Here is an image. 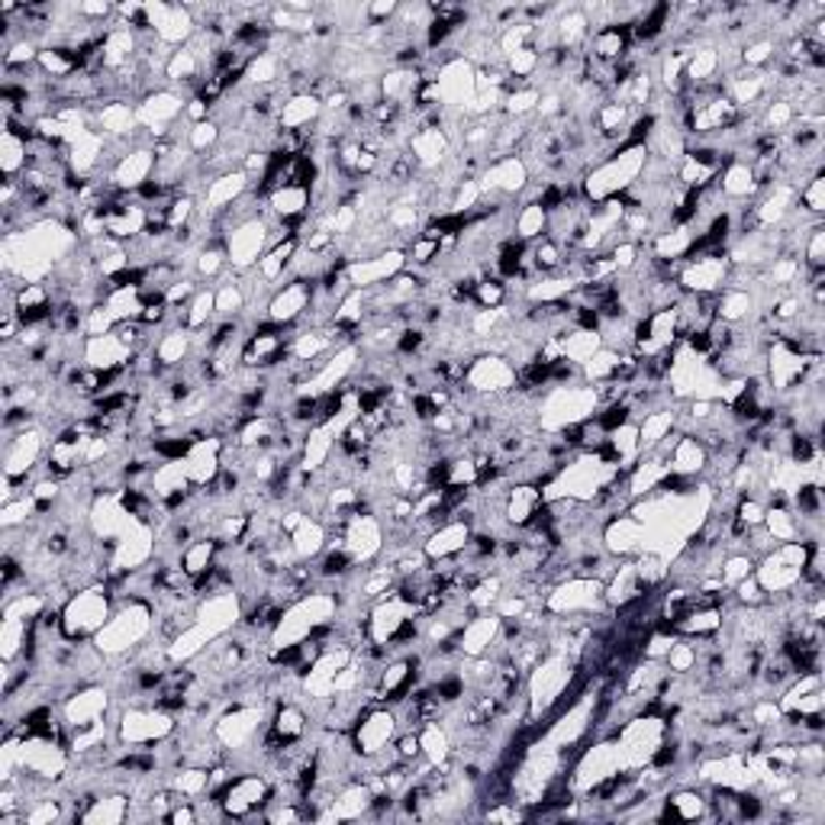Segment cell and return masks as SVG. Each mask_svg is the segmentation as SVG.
I'll list each match as a JSON object with an SVG mask.
<instances>
[{
    "instance_id": "47",
    "label": "cell",
    "mask_w": 825,
    "mask_h": 825,
    "mask_svg": "<svg viewBox=\"0 0 825 825\" xmlns=\"http://www.w3.org/2000/svg\"><path fill=\"white\" fill-rule=\"evenodd\" d=\"M419 748H422V758L432 767L452 762V752H455L452 735L445 732V725H442L439 719H435V722H426V725L419 729Z\"/></svg>"
},
{
    "instance_id": "57",
    "label": "cell",
    "mask_w": 825,
    "mask_h": 825,
    "mask_svg": "<svg viewBox=\"0 0 825 825\" xmlns=\"http://www.w3.org/2000/svg\"><path fill=\"white\" fill-rule=\"evenodd\" d=\"M800 262H803V268H810V271H823L825 268V223L820 226H813L810 230V236L803 242V248H800Z\"/></svg>"
},
{
    "instance_id": "62",
    "label": "cell",
    "mask_w": 825,
    "mask_h": 825,
    "mask_svg": "<svg viewBox=\"0 0 825 825\" xmlns=\"http://www.w3.org/2000/svg\"><path fill=\"white\" fill-rule=\"evenodd\" d=\"M165 823L172 825H194L200 823V816H197V806H194V800H181L175 810L165 816Z\"/></svg>"
},
{
    "instance_id": "21",
    "label": "cell",
    "mask_w": 825,
    "mask_h": 825,
    "mask_svg": "<svg viewBox=\"0 0 825 825\" xmlns=\"http://www.w3.org/2000/svg\"><path fill=\"white\" fill-rule=\"evenodd\" d=\"M111 707H114V694L104 684H84L61 700V722L68 732H74V729L107 719Z\"/></svg>"
},
{
    "instance_id": "59",
    "label": "cell",
    "mask_w": 825,
    "mask_h": 825,
    "mask_svg": "<svg viewBox=\"0 0 825 825\" xmlns=\"http://www.w3.org/2000/svg\"><path fill=\"white\" fill-rule=\"evenodd\" d=\"M538 65H542V59H538V53L532 49V46H526V49H520V53H513L510 59H507V74L510 78H516V81H535V74H538Z\"/></svg>"
},
{
    "instance_id": "49",
    "label": "cell",
    "mask_w": 825,
    "mask_h": 825,
    "mask_svg": "<svg viewBox=\"0 0 825 825\" xmlns=\"http://www.w3.org/2000/svg\"><path fill=\"white\" fill-rule=\"evenodd\" d=\"M181 323L190 333H204V329H210L217 323V297H213V288H200L197 291V297L184 306Z\"/></svg>"
},
{
    "instance_id": "33",
    "label": "cell",
    "mask_w": 825,
    "mask_h": 825,
    "mask_svg": "<svg viewBox=\"0 0 825 825\" xmlns=\"http://www.w3.org/2000/svg\"><path fill=\"white\" fill-rule=\"evenodd\" d=\"M497 636H500V616H497L493 609L477 613V616H472V619L465 623V629H462V636H458V654H465V658H480V654H487V651L493 649Z\"/></svg>"
},
{
    "instance_id": "35",
    "label": "cell",
    "mask_w": 825,
    "mask_h": 825,
    "mask_svg": "<svg viewBox=\"0 0 825 825\" xmlns=\"http://www.w3.org/2000/svg\"><path fill=\"white\" fill-rule=\"evenodd\" d=\"M371 800H374V790L364 780H352L342 790H336V797H333V803L326 810V820H336V823L361 820V816L371 813Z\"/></svg>"
},
{
    "instance_id": "11",
    "label": "cell",
    "mask_w": 825,
    "mask_h": 825,
    "mask_svg": "<svg viewBox=\"0 0 825 825\" xmlns=\"http://www.w3.org/2000/svg\"><path fill=\"white\" fill-rule=\"evenodd\" d=\"M268 719H271L268 704H236L233 700L217 716L210 732L217 735V742L226 752H239V748H248V745L258 742V735L268 729Z\"/></svg>"
},
{
    "instance_id": "61",
    "label": "cell",
    "mask_w": 825,
    "mask_h": 825,
    "mask_svg": "<svg viewBox=\"0 0 825 825\" xmlns=\"http://www.w3.org/2000/svg\"><path fill=\"white\" fill-rule=\"evenodd\" d=\"M732 593H735L732 600H735L739 606H765L767 603L765 588L758 584V578H755V574H748L745 581H739V584L732 588Z\"/></svg>"
},
{
    "instance_id": "37",
    "label": "cell",
    "mask_w": 825,
    "mask_h": 825,
    "mask_svg": "<svg viewBox=\"0 0 825 825\" xmlns=\"http://www.w3.org/2000/svg\"><path fill=\"white\" fill-rule=\"evenodd\" d=\"M709 465V452L704 449V442L697 435H681L677 445L671 449L667 455V468L671 474H681V477H704Z\"/></svg>"
},
{
    "instance_id": "51",
    "label": "cell",
    "mask_w": 825,
    "mask_h": 825,
    "mask_svg": "<svg viewBox=\"0 0 825 825\" xmlns=\"http://www.w3.org/2000/svg\"><path fill=\"white\" fill-rule=\"evenodd\" d=\"M762 526L770 532V538H774L777 545H783V542H800V523H797V513H793L790 503H770L765 510V523H762Z\"/></svg>"
},
{
    "instance_id": "28",
    "label": "cell",
    "mask_w": 825,
    "mask_h": 825,
    "mask_svg": "<svg viewBox=\"0 0 825 825\" xmlns=\"http://www.w3.org/2000/svg\"><path fill=\"white\" fill-rule=\"evenodd\" d=\"M223 439L217 435H207L200 442L190 445L187 458H184V468H187V477H190V487H210L213 477L223 468Z\"/></svg>"
},
{
    "instance_id": "27",
    "label": "cell",
    "mask_w": 825,
    "mask_h": 825,
    "mask_svg": "<svg viewBox=\"0 0 825 825\" xmlns=\"http://www.w3.org/2000/svg\"><path fill=\"white\" fill-rule=\"evenodd\" d=\"M255 187V181L245 175V169H236V172H223V175L210 177L207 181V187H204V194H200V207L204 210H210V213H223V210H230L236 200H242L248 190Z\"/></svg>"
},
{
    "instance_id": "23",
    "label": "cell",
    "mask_w": 825,
    "mask_h": 825,
    "mask_svg": "<svg viewBox=\"0 0 825 825\" xmlns=\"http://www.w3.org/2000/svg\"><path fill=\"white\" fill-rule=\"evenodd\" d=\"M313 291H316V281L288 278V281L275 291V297H271L265 323H275L278 329H294L297 323L303 319V313L310 310V303H313Z\"/></svg>"
},
{
    "instance_id": "36",
    "label": "cell",
    "mask_w": 825,
    "mask_h": 825,
    "mask_svg": "<svg viewBox=\"0 0 825 825\" xmlns=\"http://www.w3.org/2000/svg\"><path fill=\"white\" fill-rule=\"evenodd\" d=\"M152 355L159 358L162 368L175 371V368H181V364L194 355V333H190L184 323L169 326V329L159 336V342H152Z\"/></svg>"
},
{
    "instance_id": "20",
    "label": "cell",
    "mask_w": 825,
    "mask_h": 825,
    "mask_svg": "<svg viewBox=\"0 0 825 825\" xmlns=\"http://www.w3.org/2000/svg\"><path fill=\"white\" fill-rule=\"evenodd\" d=\"M146 7V20H149V30L155 33V39L169 49H181L187 46L194 36H197V20L190 13L187 3H142Z\"/></svg>"
},
{
    "instance_id": "43",
    "label": "cell",
    "mask_w": 825,
    "mask_h": 825,
    "mask_svg": "<svg viewBox=\"0 0 825 825\" xmlns=\"http://www.w3.org/2000/svg\"><path fill=\"white\" fill-rule=\"evenodd\" d=\"M220 548H223L220 538H213V535H197V538H194L190 545H184V551H181V568H184V574H187V578L207 574V571L217 565V558H220Z\"/></svg>"
},
{
    "instance_id": "50",
    "label": "cell",
    "mask_w": 825,
    "mask_h": 825,
    "mask_svg": "<svg viewBox=\"0 0 825 825\" xmlns=\"http://www.w3.org/2000/svg\"><path fill=\"white\" fill-rule=\"evenodd\" d=\"M548 230V210L538 200H526L516 213H513V236L520 242H535L545 236Z\"/></svg>"
},
{
    "instance_id": "14",
    "label": "cell",
    "mask_w": 825,
    "mask_h": 825,
    "mask_svg": "<svg viewBox=\"0 0 825 825\" xmlns=\"http://www.w3.org/2000/svg\"><path fill=\"white\" fill-rule=\"evenodd\" d=\"M732 278V262H729V245L725 248H712L704 252L690 262H681L677 271V284L684 294H719L729 288Z\"/></svg>"
},
{
    "instance_id": "40",
    "label": "cell",
    "mask_w": 825,
    "mask_h": 825,
    "mask_svg": "<svg viewBox=\"0 0 825 825\" xmlns=\"http://www.w3.org/2000/svg\"><path fill=\"white\" fill-rule=\"evenodd\" d=\"M333 535L329 526L316 516H306L294 532H291V548H294L297 561H316L326 548H329Z\"/></svg>"
},
{
    "instance_id": "56",
    "label": "cell",
    "mask_w": 825,
    "mask_h": 825,
    "mask_svg": "<svg viewBox=\"0 0 825 825\" xmlns=\"http://www.w3.org/2000/svg\"><path fill=\"white\" fill-rule=\"evenodd\" d=\"M755 558L745 555V551H725L722 565H719V578H722V588L732 590L739 581H745L748 574H755Z\"/></svg>"
},
{
    "instance_id": "18",
    "label": "cell",
    "mask_w": 825,
    "mask_h": 825,
    "mask_svg": "<svg viewBox=\"0 0 825 825\" xmlns=\"http://www.w3.org/2000/svg\"><path fill=\"white\" fill-rule=\"evenodd\" d=\"M462 384L477 397H500L516 387V368L503 355L480 352L468 361Z\"/></svg>"
},
{
    "instance_id": "45",
    "label": "cell",
    "mask_w": 825,
    "mask_h": 825,
    "mask_svg": "<svg viewBox=\"0 0 825 825\" xmlns=\"http://www.w3.org/2000/svg\"><path fill=\"white\" fill-rule=\"evenodd\" d=\"M288 61L275 53H258L255 59L245 65V74H242V84L252 88V91H268V88H278L281 84V68Z\"/></svg>"
},
{
    "instance_id": "10",
    "label": "cell",
    "mask_w": 825,
    "mask_h": 825,
    "mask_svg": "<svg viewBox=\"0 0 825 825\" xmlns=\"http://www.w3.org/2000/svg\"><path fill=\"white\" fill-rule=\"evenodd\" d=\"M806 558H810V542H783L755 565V578L765 588L767 596L793 593L797 584L803 581Z\"/></svg>"
},
{
    "instance_id": "55",
    "label": "cell",
    "mask_w": 825,
    "mask_h": 825,
    "mask_svg": "<svg viewBox=\"0 0 825 825\" xmlns=\"http://www.w3.org/2000/svg\"><path fill=\"white\" fill-rule=\"evenodd\" d=\"M507 300H510V291H507V281H500V278H480L474 284L472 306L477 310H500V306H507Z\"/></svg>"
},
{
    "instance_id": "8",
    "label": "cell",
    "mask_w": 825,
    "mask_h": 825,
    "mask_svg": "<svg viewBox=\"0 0 825 825\" xmlns=\"http://www.w3.org/2000/svg\"><path fill=\"white\" fill-rule=\"evenodd\" d=\"M117 742L126 748L139 745H159L172 739L177 732V716L165 709L142 704V707H119L117 709Z\"/></svg>"
},
{
    "instance_id": "15",
    "label": "cell",
    "mask_w": 825,
    "mask_h": 825,
    "mask_svg": "<svg viewBox=\"0 0 825 825\" xmlns=\"http://www.w3.org/2000/svg\"><path fill=\"white\" fill-rule=\"evenodd\" d=\"M187 101H190V97H184L175 88H159V91L146 94V97L136 104L139 129H142L146 136H152L155 142L169 139L177 129V119H184Z\"/></svg>"
},
{
    "instance_id": "3",
    "label": "cell",
    "mask_w": 825,
    "mask_h": 825,
    "mask_svg": "<svg viewBox=\"0 0 825 825\" xmlns=\"http://www.w3.org/2000/svg\"><path fill=\"white\" fill-rule=\"evenodd\" d=\"M336 616H339L336 590H310V593H303L300 600L284 606V616L275 626V632H271V649L306 642L319 626L336 623Z\"/></svg>"
},
{
    "instance_id": "46",
    "label": "cell",
    "mask_w": 825,
    "mask_h": 825,
    "mask_svg": "<svg viewBox=\"0 0 825 825\" xmlns=\"http://www.w3.org/2000/svg\"><path fill=\"white\" fill-rule=\"evenodd\" d=\"M0 169H3V181H16L30 169V142L13 129H3L0 136Z\"/></svg>"
},
{
    "instance_id": "54",
    "label": "cell",
    "mask_w": 825,
    "mask_h": 825,
    "mask_svg": "<svg viewBox=\"0 0 825 825\" xmlns=\"http://www.w3.org/2000/svg\"><path fill=\"white\" fill-rule=\"evenodd\" d=\"M619 358L623 355L613 352V349H606V346H600L596 352L590 355L588 364H581V377H584V384H606V381H613L616 377V368H619Z\"/></svg>"
},
{
    "instance_id": "24",
    "label": "cell",
    "mask_w": 825,
    "mask_h": 825,
    "mask_svg": "<svg viewBox=\"0 0 825 825\" xmlns=\"http://www.w3.org/2000/svg\"><path fill=\"white\" fill-rule=\"evenodd\" d=\"M155 165H159V155L152 146H132L107 172V184L119 194H139L155 175Z\"/></svg>"
},
{
    "instance_id": "53",
    "label": "cell",
    "mask_w": 825,
    "mask_h": 825,
    "mask_svg": "<svg viewBox=\"0 0 825 825\" xmlns=\"http://www.w3.org/2000/svg\"><path fill=\"white\" fill-rule=\"evenodd\" d=\"M697 661H700V646H697V639L674 636L671 649H667V654H664V667H667L671 674L684 677V674H694Z\"/></svg>"
},
{
    "instance_id": "6",
    "label": "cell",
    "mask_w": 825,
    "mask_h": 825,
    "mask_svg": "<svg viewBox=\"0 0 825 825\" xmlns=\"http://www.w3.org/2000/svg\"><path fill=\"white\" fill-rule=\"evenodd\" d=\"M667 735H671V725L658 712H642V716H632L629 722H623L619 732H616L623 770H642V767H649L654 752L664 745Z\"/></svg>"
},
{
    "instance_id": "5",
    "label": "cell",
    "mask_w": 825,
    "mask_h": 825,
    "mask_svg": "<svg viewBox=\"0 0 825 825\" xmlns=\"http://www.w3.org/2000/svg\"><path fill=\"white\" fill-rule=\"evenodd\" d=\"M600 410V397L593 384H565V387H545L538 397V432L558 435L561 429L584 422Z\"/></svg>"
},
{
    "instance_id": "60",
    "label": "cell",
    "mask_w": 825,
    "mask_h": 825,
    "mask_svg": "<svg viewBox=\"0 0 825 825\" xmlns=\"http://www.w3.org/2000/svg\"><path fill=\"white\" fill-rule=\"evenodd\" d=\"M800 207L810 213V217H820L823 220L825 213V175H813L803 187H800Z\"/></svg>"
},
{
    "instance_id": "22",
    "label": "cell",
    "mask_w": 825,
    "mask_h": 825,
    "mask_svg": "<svg viewBox=\"0 0 825 825\" xmlns=\"http://www.w3.org/2000/svg\"><path fill=\"white\" fill-rule=\"evenodd\" d=\"M407 265H410V262H407V252H404V248H384V252H377V255L349 262L346 278H349V284L358 288V291H371V288L387 284V281L397 278L400 271H407Z\"/></svg>"
},
{
    "instance_id": "42",
    "label": "cell",
    "mask_w": 825,
    "mask_h": 825,
    "mask_svg": "<svg viewBox=\"0 0 825 825\" xmlns=\"http://www.w3.org/2000/svg\"><path fill=\"white\" fill-rule=\"evenodd\" d=\"M230 255H226V242L223 239H207L197 252V262H194V278L204 284V281H223L230 275Z\"/></svg>"
},
{
    "instance_id": "52",
    "label": "cell",
    "mask_w": 825,
    "mask_h": 825,
    "mask_svg": "<svg viewBox=\"0 0 825 825\" xmlns=\"http://www.w3.org/2000/svg\"><path fill=\"white\" fill-rule=\"evenodd\" d=\"M600 346H603V339L596 329H571L568 336H561V358H568L581 368V364H588L590 355Z\"/></svg>"
},
{
    "instance_id": "7",
    "label": "cell",
    "mask_w": 825,
    "mask_h": 825,
    "mask_svg": "<svg viewBox=\"0 0 825 825\" xmlns=\"http://www.w3.org/2000/svg\"><path fill=\"white\" fill-rule=\"evenodd\" d=\"M542 613H548V616H584V619H593V616H603V613H613V609L606 606L603 581L571 574V578L558 581L555 588L545 593Z\"/></svg>"
},
{
    "instance_id": "41",
    "label": "cell",
    "mask_w": 825,
    "mask_h": 825,
    "mask_svg": "<svg viewBox=\"0 0 825 825\" xmlns=\"http://www.w3.org/2000/svg\"><path fill=\"white\" fill-rule=\"evenodd\" d=\"M758 316V303L752 291H739V288H725L716 294V319L729 323V326H745Z\"/></svg>"
},
{
    "instance_id": "16",
    "label": "cell",
    "mask_w": 825,
    "mask_h": 825,
    "mask_svg": "<svg viewBox=\"0 0 825 825\" xmlns=\"http://www.w3.org/2000/svg\"><path fill=\"white\" fill-rule=\"evenodd\" d=\"M352 748L358 758H374L387 752L397 739V712L387 704H371L352 725Z\"/></svg>"
},
{
    "instance_id": "12",
    "label": "cell",
    "mask_w": 825,
    "mask_h": 825,
    "mask_svg": "<svg viewBox=\"0 0 825 825\" xmlns=\"http://www.w3.org/2000/svg\"><path fill=\"white\" fill-rule=\"evenodd\" d=\"M271 797H275L271 780L262 770H245V774H236L226 783V790L220 797H213V800H220L226 820H252V816L265 820V810H268Z\"/></svg>"
},
{
    "instance_id": "4",
    "label": "cell",
    "mask_w": 825,
    "mask_h": 825,
    "mask_svg": "<svg viewBox=\"0 0 825 825\" xmlns=\"http://www.w3.org/2000/svg\"><path fill=\"white\" fill-rule=\"evenodd\" d=\"M114 609H117V596L107 581L74 590L68 603L61 606V636L68 642H91L107 626Z\"/></svg>"
},
{
    "instance_id": "48",
    "label": "cell",
    "mask_w": 825,
    "mask_h": 825,
    "mask_svg": "<svg viewBox=\"0 0 825 825\" xmlns=\"http://www.w3.org/2000/svg\"><path fill=\"white\" fill-rule=\"evenodd\" d=\"M33 623H36V619H23V616H10V613H3V626H0L3 664H10V661L23 658L26 642H30V632H33Z\"/></svg>"
},
{
    "instance_id": "34",
    "label": "cell",
    "mask_w": 825,
    "mask_h": 825,
    "mask_svg": "<svg viewBox=\"0 0 825 825\" xmlns=\"http://www.w3.org/2000/svg\"><path fill=\"white\" fill-rule=\"evenodd\" d=\"M642 593H651V590H646V584H642V578H639L632 558L619 561L616 571L603 581V596H606V606H609V609H619V606L632 603V600L642 596Z\"/></svg>"
},
{
    "instance_id": "38",
    "label": "cell",
    "mask_w": 825,
    "mask_h": 825,
    "mask_svg": "<svg viewBox=\"0 0 825 825\" xmlns=\"http://www.w3.org/2000/svg\"><path fill=\"white\" fill-rule=\"evenodd\" d=\"M129 793L126 790H111V793H97L88 810L78 816V823H94V825H117L129 820Z\"/></svg>"
},
{
    "instance_id": "29",
    "label": "cell",
    "mask_w": 825,
    "mask_h": 825,
    "mask_svg": "<svg viewBox=\"0 0 825 825\" xmlns=\"http://www.w3.org/2000/svg\"><path fill=\"white\" fill-rule=\"evenodd\" d=\"M545 507V497H542V487L538 484H510L507 490V500H503V516L510 523V530L523 532L530 530L538 516V510Z\"/></svg>"
},
{
    "instance_id": "44",
    "label": "cell",
    "mask_w": 825,
    "mask_h": 825,
    "mask_svg": "<svg viewBox=\"0 0 825 825\" xmlns=\"http://www.w3.org/2000/svg\"><path fill=\"white\" fill-rule=\"evenodd\" d=\"M323 117V101L316 94H291L278 114L281 129H310L316 126V119Z\"/></svg>"
},
{
    "instance_id": "1",
    "label": "cell",
    "mask_w": 825,
    "mask_h": 825,
    "mask_svg": "<svg viewBox=\"0 0 825 825\" xmlns=\"http://www.w3.org/2000/svg\"><path fill=\"white\" fill-rule=\"evenodd\" d=\"M155 626H159L155 603L146 600V596H126V600H119L114 616L107 619V626L91 642L97 646L101 654L117 661V658H126L136 649H142Z\"/></svg>"
},
{
    "instance_id": "31",
    "label": "cell",
    "mask_w": 825,
    "mask_h": 825,
    "mask_svg": "<svg viewBox=\"0 0 825 825\" xmlns=\"http://www.w3.org/2000/svg\"><path fill=\"white\" fill-rule=\"evenodd\" d=\"M81 361H84L88 368H94V371L111 374V371H123V368L132 361V352L119 342L117 333L88 336V339H84V355H81Z\"/></svg>"
},
{
    "instance_id": "32",
    "label": "cell",
    "mask_w": 825,
    "mask_h": 825,
    "mask_svg": "<svg viewBox=\"0 0 825 825\" xmlns=\"http://www.w3.org/2000/svg\"><path fill=\"white\" fill-rule=\"evenodd\" d=\"M474 526L465 520H449L445 526L429 532V538L422 542V551L429 561H445V558H458L472 538Z\"/></svg>"
},
{
    "instance_id": "2",
    "label": "cell",
    "mask_w": 825,
    "mask_h": 825,
    "mask_svg": "<svg viewBox=\"0 0 825 825\" xmlns=\"http://www.w3.org/2000/svg\"><path fill=\"white\" fill-rule=\"evenodd\" d=\"M646 162H649V149L646 146L616 149L606 162L593 165L588 175L581 177V197L588 204H603V200H613V197L626 194L642 177Z\"/></svg>"
},
{
    "instance_id": "19",
    "label": "cell",
    "mask_w": 825,
    "mask_h": 825,
    "mask_svg": "<svg viewBox=\"0 0 825 825\" xmlns=\"http://www.w3.org/2000/svg\"><path fill=\"white\" fill-rule=\"evenodd\" d=\"M339 542H342V548L352 555L355 565H371V561L381 558L384 542H387V532H384V523H381L377 513L361 510V513H355V516H349V520L342 523Z\"/></svg>"
},
{
    "instance_id": "39",
    "label": "cell",
    "mask_w": 825,
    "mask_h": 825,
    "mask_svg": "<svg viewBox=\"0 0 825 825\" xmlns=\"http://www.w3.org/2000/svg\"><path fill=\"white\" fill-rule=\"evenodd\" d=\"M722 619H725V606H694L677 623H671V632L684 639H709L722 629Z\"/></svg>"
},
{
    "instance_id": "9",
    "label": "cell",
    "mask_w": 825,
    "mask_h": 825,
    "mask_svg": "<svg viewBox=\"0 0 825 825\" xmlns=\"http://www.w3.org/2000/svg\"><path fill=\"white\" fill-rule=\"evenodd\" d=\"M619 770H623V758H619L616 735H600V739L588 742L581 748V755L574 758V765L568 767V783L578 797H584L603 780L616 777Z\"/></svg>"
},
{
    "instance_id": "13",
    "label": "cell",
    "mask_w": 825,
    "mask_h": 825,
    "mask_svg": "<svg viewBox=\"0 0 825 825\" xmlns=\"http://www.w3.org/2000/svg\"><path fill=\"white\" fill-rule=\"evenodd\" d=\"M275 223H278V220H275L271 210H268V213H262V217H255V220L239 223V226H233V230L223 236V242H226V255H230V268H233V271L245 275V271H252V268L262 262V255L268 252Z\"/></svg>"
},
{
    "instance_id": "25",
    "label": "cell",
    "mask_w": 825,
    "mask_h": 825,
    "mask_svg": "<svg viewBox=\"0 0 825 825\" xmlns=\"http://www.w3.org/2000/svg\"><path fill=\"white\" fill-rule=\"evenodd\" d=\"M407 152H410L413 165L419 172H442L455 155V146L452 139L445 136V129H432V126H419L407 142Z\"/></svg>"
},
{
    "instance_id": "58",
    "label": "cell",
    "mask_w": 825,
    "mask_h": 825,
    "mask_svg": "<svg viewBox=\"0 0 825 825\" xmlns=\"http://www.w3.org/2000/svg\"><path fill=\"white\" fill-rule=\"evenodd\" d=\"M439 252H442V239L422 236V233H419V236L407 245V262H410L413 268H429V265L439 258Z\"/></svg>"
},
{
    "instance_id": "17",
    "label": "cell",
    "mask_w": 825,
    "mask_h": 825,
    "mask_svg": "<svg viewBox=\"0 0 825 825\" xmlns=\"http://www.w3.org/2000/svg\"><path fill=\"white\" fill-rule=\"evenodd\" d=\"M419 616V609L407 603L404 596H397V590H391L387 596L374 600L371 609H368V642L371 646H394L397 636L407 629V623Z\"/></svg>"
},
{
    "instance_id": "26",
    "label": "cell",
    "mask_w": 825,
    "mask_h": 825,
    "mask_svg": "<svg viewBox=\"0 0 825 825\" xmlns=\"http://www.w3.org/2000/svg\"><path fill=\"white\" fill-rule=\"evenodd\" d=\"M600 542H603L606 555H613L616 561L636 558L642 551V523L629 513L609 516L600 530Z\"/></svg>"
},
{
    "instance_id": "30",
    "label": "cell",
    "mask_w": 825,
    "mask_h": 825,
    "mask_svg": "<svg viewBox=\"0 0 825 825\" xmlns=\"http://www.w3.org/2000/svg\"><path fill=\"white\" fill-rule=\"evenodd\" d=\"M94 129H101L107 139L114 142H132L136 132H139V119H136V107L126 101V97H117V101H107L94 111Z\"/></svg>"
}]
</instances>
